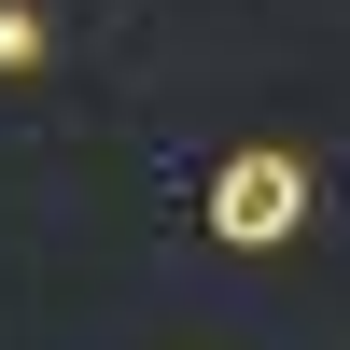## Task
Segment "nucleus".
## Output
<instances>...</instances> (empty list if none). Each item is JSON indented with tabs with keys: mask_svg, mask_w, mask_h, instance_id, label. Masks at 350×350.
I'll return each mask as SVG.
<instances>
[{
	"mask_svg": "<svg viewBox=\"0 0 350 350\" xmlns=\"http://www.w3.org/2000/svg\"><path fill=\"white\" fill-rule=\"evenodd\" d=\"M308 196H323V183H308V154L252 140V154L211 168V239H224V252H280V239L308 224Z\"/></svg>",
	"mask_w": 350,
	"mask_h": 350,
	"instance_id": "obj_1",
	"label": "nucleus"
},
{
	"mask_svg": "<svg viewBox=\"0 0 350 350\" xmlns=\"http://www.w3.org/2000/svg\"><path fill=\"white\" fill-rule=\"evenodd\" d=\"M42 56H56V28L28 14V0H0V84H28V70H42Z\"/></svg>",
	"mask_w": 350,
	"mask_h": 350,
	"instance_id": "obj_2",
	"label": "nucleus"
}]
</instances>
